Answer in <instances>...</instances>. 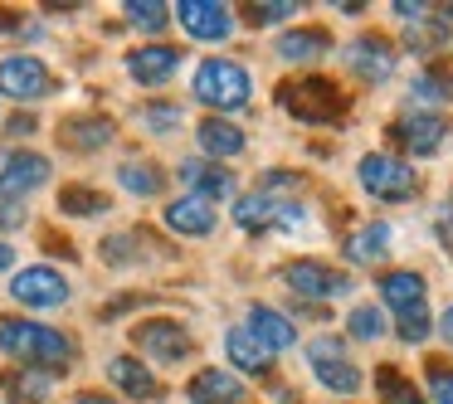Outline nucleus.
I'll use <instances>...</instances> for the list:
<instances>
[{
	"instance_id": "44",
	"label": "nucleus",
	"mask_w": 453,
	"mask_h": 404,
	"mask_svg": "<svg viewBox=\"0 0 453 404\" xmlns=\"http://www.w3.org/2000/svg\"><path fill=\"white\" fill-rule=\"evenodd\" d=\"M73 404H112V400H103V394H79Z\"/></svg>"
},
{
	"instance_id": "32",
	"label": "nucleus",
	"mask_w": 453,
	"mask_h": 404,
	"mask_svg": "<svg viewBox=\"0 0 453 404\" xmlns=\"http://www.w3.org/2000/svg\"><path fill=\"white\" fill-rule=\"evenodd\" d=\"M375 385L390 394V404H419V390H414L400 370H375Z\"/></svg>"
},
{
	"instance_id": "10",
	"label": "nucleus",
	"mask_w": 453,
	"mask_h": 404,
	"mask_svg": "<svg viewBox=\"0 0 453 404\" xmlns=\"http://www.w3.org/2000/svg\"><path fill=\"white\" fill-rule=\"evenodd\" d=\"M44 180H50V161H44L40 151H5V156H0V195L5 200L30 195Z\"/></svg>"
},
{
	"instance_id": "22",
	"label": "nucleus",
	"mask_w": 453,
	"mask_h": 404,
	"mask_svg": "<svg viewBox=\"0 0 453 404\" xmlns=\"http://www.w3.org/2000/svg\"><path fill=\"white\" fill-rule=\"evenodd\" d=\"M108 380L118 385L122 394H132V400H151V394H157V375H151L142 361H132V355L108 361Z\"/></svg>"
},
{
	"instance_id": "20",
	"label": "nucleus",
	"mask_w": 453,
	"mask_h": 404,
	"mask_svg": "<svg viewBox=\"0 0 453 404\" xmlns=\"http://www.w3.org/2000/svg\"><path fill=\"white\" fill-rule=\"evenodd\" d=\"M346 258H351V263H365V268L385 263V258H390V225L356 229V234L346 239Z\"/></svg>"
},
{
	"instance_id": "24",
	"label": "nucleus",
	"mask_w": 453,
	"mask_h": 404,
	"mask_svg": "<svg viewBox=\"0 0 453 404\" xmlns=\"http://www.w3.org/2000/svg\"><path fill=\"white\" fill-rule=\"evenodd\" d=\"M332 50V34L326 30H293V34H283L278 40V54H283L288 64H312V59H322V54Z\"/></svg>"
},
{
	"instance_id": "33",
	"label": "nucleus",
	"mask_w": 453,
	"mask_h": 404,
	"mask_svg": "<svg viewBox=\"0 0 453 404\" xmlns=\"http://www.w3.org/2000/svg\"><path fill=\"white\" fill-rule=\"evenodd\" d=\"M395 332H400V341L419 346L424 336L434 332V322H429V312H424V307H414V312H400V326H395Z\"/></svg>"
},
{
	"instance_id": "37",
	"label": "nucleus",
	"mask_w": 453,
	"mask_h": 404,
	"mask_svg": "<svg viewBox=\"0 0 453 404\" xmlns=\"http://www.w3.org/2000/svg\"><path fill=\"white\" fill-rule=\"evenodd\" d=\"M434 400L453 404V370H443V365H434Z\"/></svg>"
},
{
	"instance_id": "3",
	"label": "nucleus",
	"mask_w": 453,
	"mask_h": 404,
	"mask_svg": "<svg viewBox=\"0 0 453 404\" xmlns=\"http://www.w3.org/2000/svg\"><path fill=\"white\" fill-rule=\"evenodd\" d=\"M249 88H254V79H249V69L234 59H205L196 69V98L205 103V108H219V112L244 108Z\"/></svg>"
},
{
	"instance_id": "30",
	"label": "nucleus",
	"mask_w": 453,
	"mask_h": 404,
	"mask_svg": "<svg viewBox=\"0 0 453 404\" xmlns=\"http://www.w3.org/2000/svg\"><path fill=\"white\" fill-rule=\"evenodd\" d=\"M351 336L356 341H380L385 336V312L380 307H356L351 312Z\"/></svg>"
},
{
	"instance_id": "8",
	"label": "nucleus",
	"mask_w": 453,
	"mask_h": 404,
	"mask_svg": "<svg viewBox=\"0 0 453 404\" xmlns=\"http://www.w3.org/2000/svg\"><path fill=\"white\" fill-rule=\"evenodd\" d=\"M361 186L371 190L375 200H410L414 190H419V176H414V166H404L400 156H365L361 161Z\"/></svg>"
},
{
	"instance_id": "19",
	"label": "nucleus",
	"mask_w": 453,
	"mask_h": 404,
	"mask_svg": "<svg viewBox=\"0 0 453 404\" xmlns=\"http://www.w3.org/2000/svg\"><path fill=\"white\" fill-rule=\"evenodd\" d=\"M166 225L176 229V234L200 239V234L215 229V205H205V200H196V195H180V200H171V205H166Z\"/></svg>"
},
{
	"instance_id": "15",
	"label": "nucleus",
	"mask_w": 453,
	"mask_h": 404,
	"mask_svg": "<svg viewBox=\"0 0 453 404\" xmlns=\"http://www.w3.org/2000/svg\"><path fill=\"white\" fill-rule=\"evenodd\" d=\"M176 64H180V50H171V44H147V50H132L127 54V73L142 83V88L166 83L171 73H176Z\"/></svg>"
},
{
	"instance_id": "11",
	"label": "nucleus",
	"mask_w": 453,
	"mask_h": 404,
	"mask_svg": "<svg viewBox=\"0 0 453 404\" xmlns=\"http://www.w3.org/2000/svg\"><path fill=\"white\" fill-rule=\"evenodd\" d=\"M15 302L25 307H59L69 302V283H64V273H54L50 263H35V268H20L11 283Z\"/></svg>"
},
{
	"instance_id": "27",
	"label": "nucleus",
	"mask_w": 453,
	"mask_h": 404,
	"mask_svg": "<svg viewBox=\"0 0 453 404\" xmlns=\"http://www.w3.org/2000/svg\"><path fill=\"white\" fill-rule=\"evenodd\" d=\"M118 180L132 195H157L161 190V171L151 166V161H127V166H118Z\"/></svg>"
},
{
	"instance_id": "31",
	"label": "nucleus",
	"mask_w": 453,
	"mask_h": 404,
	"mask_svg": "<svg viewBox=\"0 0 453 404\" xmlns=\"http://www.w3.org/2000/svg\"><path fill=\"white\" fill-rule=\"evenodd\" d=\"M59 205L69 210V215H98V210L108 205V200H103L98 190H83V186H64Z\"/></svg>"
},
{
	"instance_id": "4",
	"label": "nucleus",
	"mask_w": 453,
	"mask_h": 404,
	"mask_svg": "<svg viewBox=\"0 0 453 404\" xmlns=\"http://www.w3.org/2000/svg\"><path fill=\"white\" fill-rule=\"evenodd\" d=\"M278 103H283V108L293 112L297 122H312V127H322V122H336V118L346 112V98L336 93V83H326V79L283 83Z\"/></svg>"
},
{
	"instance_id": "2",
	"label": "nucleus",
	"mask_w": 453,
	"mask_h": 404,
	"mask_svg": "<svg viewBox=\"0 0 453 404\" xmlns=\"http://www.w3.org/2000/svg\"><path fill=\"white\" fill-rule=\"evenodd\" d=\"M0 351L25 370H64L73 361V341L44 322H0Z\"/></svg>"
},
{
	"instance_id": "7",
	"label": "nucleus",
	"mask_w": 453,
	"mask_h": 404,
	"mask_svg": "<svg viewBox=\"0 0 453 404\" xmlns=\"http://www.w3.org/2000/svg\"><path fill=\"white\" fill-rule=\"evenodd\" d=\"M0 93L15 103H40L54 93V73L44 69L35 54H15V59H0Z\"/></svg>"
},
{
	"instance_id": "17",
	"label": "nucleus",
	"mask_w": 453,
	"mask_h": 404,
	"mask_svg": "<svg viewBox=\"0 0 453 404\" xmlns=\"http://www.w3.org/2000/svg\"><path fill=\"white\" fill-rule=\"evenodd\" d=\"M244 332L254 336L258 346H268V351H288V346L297 341V326L288 322V316L278 312V307H249Z\"/></svg>"
},
{
	"instance_id": "25",
	"label": "nucleus",
	"mask_w": 453,
	"mask_h": 404,
	"mask_svg": "<svg viewBox=\"0 0 453 404\" xmlns=\"http://www.w3.org/2000/svg\"><path fill=\"white\" fill-rule=\"evenodd\" d=\"M380 297H385V307H395V312H414V307H424V278L419 273H385L380 278Z\"/></svg>"
},
{
	"instance_id": "39",
	"label": "nucleus",
	"mask_w": 453,
	"mask_h": 404,
	"mask_svg": "<svg viewBox=\"0 0 453 404\" xmlns=\"http://www.w3.org/2000/svg\"><path fill=\"white\" fill-rule=\"evenodd\" d=\"M390 11L400 15V20H424V15H429V5H410V0H395Z\"/></svg>"
},
{
	"instance_id": "38",
	"label": "nucleus",
	"mask_w": 453,
	"mask_h": 404,
	"mask_svg": "<svg viewBox=\"0 0 453 404\" xmlns=\"http://www.w3.org/2000/svg\"><path fill=\"white\" fill-rule=\"evenodd\" d=\"M15 225H25V210L15 205V200L0 195V229H15Z\"/></svg>"
},
{
	"instance_id": "35",
	"label": "nucleus",
	"mask_w": 453,
	"mask_h": 404,
	"mask_svg": "<svg viewBox=\"0 0 453 404\" xmlns=\"http://www.w3.org/2000/svg\"><path fill=\"white\" fill-rule=\"evenodd\" d=\"M293 11H303L297 0H268V5H254V11H249V20H254V25H273V20H288Z\"/></svg>"
},
{
	"instance_id": "26",
	"label": "nucleus",
	"mask_w": 453,
	"mask_h": 404,
	"mask_svg": "<svg viewBox=\"0 0 453 404\" xmlns=\"http://www.w3.org/2000/svg\"><path fill=\"white\" fill-rule=\"evenodd\" d=\"M64 141L69 147H103V141H112V122L108 118H73L64 127Z\"/></svg>"
},
{
	"instance_id": "6",
	"label": "nucleus",
	"mask_w": 453,
	"mask_h": 404,
	"mask_svg": "<svg viewBox=\"0 0 453 404\" xmlns=\"http://www.w3.org/2000/svg\"><path fill=\"white\" fill-rule=\"evenodd\" d=\"M283 283H288V293L307 297V302H326V297H342L346 287H351V278L336 273L322 258H297V263L283 268Z\"/></svg>"
},
{
	"instance_id": "12",
	"label": "nucleus",
	"mask_w": 453,
	"mask_h": 404,
	"mask_svg": "<svg viewBox=\"0 0 453 404\" xmlns=\"http://www.w3.org/2000/svg\"><path fill=\"white\" fill-rule=\"evenodd\" d=\"M132 336H137V346L151 355V361H161V365L186 361V355H190V332H186L180 322H166V316H157V322H142Z\"/></svg>"
},
{
	"instance_id": "40",
	"label": "nucleus",
	"mask_w": 453,
	"mask_h": 404,
	"mask_svg": "<svg viewBox=\"0 0 453 404\" xmlns=\"http://www.w3.org/2000/svg\"><path fill=\"white\" fill-rule=\"evenodd\" d=\"M439 234H443V244H449V254H453V200L439 210Z\"/></svg>"
},
{
	"instance_id": "34",
	"label": "nucleus",
	"mask_w": 453,
	"mask_h": 404,
	"mask_svg": "<svg viewBox=\"0 0 453 404\" xmlns=\"http://www.w3.org/2000/svg\"><path fill=\"white\" fill-rule=\"evenodd\" d=\"M142 122H147L151 132H171V127H180V108H171V103H151V108H142Z\"/></svg>"
},
{
	"instance_id": "36",
	"label": "nucleus",
	"mask_w": 453,
	"mask_h": 404,
	"mask_svg": "<svg viewBox=\"0 0 453 404\" xmlns=\"http://www.w3.org/2000/svg\"><path fill=\"white\" fill-rule=\"evenodd\" d=\"M449 79H439V73H424L419 83H414V98H449Z\"/></svg>"
},
{
	"instance_id": "21",
	"label": "nucleus",
	"mask_w": 453,
	"mask_h": 404,
	"mask_svg": "<svg viewBox=\"0 0 453 404\" xmlns=\"http://www.w3.org/2000/svg\"><path fill=\"white\" fill-rule=\"evenodd\" d=\"M196 141H200L205 156H239V151H244V132L225 118H205L196 127Z\"/></svg>"
},
{
	"instance_id": "41",
	"label": "nucleus",
	"mask_w": 453,
	"mask_h": 404,
	"mask_svg": "<svg viewBox=\"0 0 453 404\" xmlns=\"http://www.w3.org/2000/svg\"><path fill=\"white\" fill-rule=\"evenodd\" d=\"M35 127H40V122H35V118H15V122H11V132H15V137H30Z\"/></svg>"
},
{
	"instance_id": "5",
	"label": "nucleus",
	"mask_w": 453,
	"mask_h": 404,
	"mask_svg": "<svg viewBox=\"0 0 453 404\" xmlns=\"http://www.w3.org/2000/svg\"><path fill=\"white\" fill-rule=\"evenodd\" d=\"M307 361H312L317 380H322L326 390H336V394L361 390V370H356V361L346 355V346L336 341V336H317V341L307 346Z\"/></svg>"
},
{
	"instance_id": "29",
	"label": "nucleus",
	"mask_w": 453,
	"mask_h": 404,
	"mask_svg": "<svg viewBox=\"0 0 453 404\" xmlns=\"http://www.w3.org/2000/svg\"><path fill=\"white\" fill-rule=\"evenodd\" d=\"M122 11H127V20L137 30H151V34L166 30V20H171V5H161V0H127Z\"/></svg>"
},
{
	"instance_id": "13",
	"label": "nucleus",
	"mask_w": 453,
	"mask_h": 404,
	"mask_svg": "<svg viewBox=\"0 0 453 404\" xmlns=\"http://www.w3.org/2000/svg\"><path fill=\"white\" fill-rule=\"evenodd\" d=\"M346 69L361 83H380V79H390V69H395V50L380 34H361V40L346 44Z\"/></svg>"
},
{
	"instance_id": "9",
	"label": "nucleus",
	"mask_w": 453,
	"mask_h": 404,
	"mask_svg": "<svg viewBox=\"0 0 453 404\" xmlns=\"http://www.w3.org/2000/svg\"><path fill=\"white\" fill-rule=\"evenodd\" d=\"M171 15L180 20L186 34L210 40V44L234 34V15H229V5H219V0H180V5H171Z\"/></svg>"
},
{
	"instance_id": "28",
	"label": "nucleus",
	"mask_w": 453,
	"mask_h": 404,
	"mask_svg": "<svg viewBox=\"0 0 453 404\" xmlns=\"http://www.w3.org/2000/svg\"><path fill=\"white\" fill-rule=\"evenodd\" d=\"M5 394H15V404H44L50 380L35 375V370H11V375H5Z\"/></svg>"
},
{
	"instance_id": "1",
	"label": "nucleus",
	"mask_w": 453,
	"mask_h": 404,
	"mask_svg": "<svg viewBox=\"0 0 453 404\" xmlns=\"http://www.w3.org/2000/svg\"><path fill=\"white\" fill-rule=\"evenodd\" d=\"M283 190H297V176L273 171L258 190H249V195L234 205L239 229H249V234H268V229H297L303 225V205H297L293 195H283Z\"/></svg>"
},
{
	"instance_id": "23",
	"label": "nucleus",
	"mask_w": 453,
	"mask_h": 404,
	"mask_svg": "<svg viewBox=\"0 0 453 404\" xmlns=\"http://www.w3.org/2000/svg\"><path fill=\"white\" fill-rule=\"evenodd\" d=\"M225 351H229V361H234L239 370H249V375H264L268 365H273V351H268V346H258L244 326H234V332L225 336Z\"/></svg>"
},
{
	"instance_id": "14",
	"label": "nucleus",
	"mask_w": 453,
	"mask_h": 404,
	"mask_svg": "<svg viewBox=\"0 0 453 404\" xmlns=\"http://www.w3.org/2000/svg\"><path fill=\"white\" fill-rule=\"evenodd\" d=\"M443 137H449V122H443L439 112H414V118L395 122V141H400L404 151H414V156H434V151L443 147Z\"/></svg>"
},
{
	"instance_id": "18",
	"label": "nucleus",
	"mask_w": 453,
	"mask_h": 404,
	"mask_svg": "<svg viewBox=\"0 0 453 404\" xmlns=\"http://www.w3.org/2000/svg\"><path fill=\"white\" fill-rule=\"evenodd\" d=\"M186 394L196 404H244L249 400V390L229 370H200L196 380L186 385Z\"/></svg>"
},
{
	"instance_id": "16",
	"label": "nucleus",
	"mask_w": 453,
	"mask_h": 404,
	"mask_svg": "<svg viewBox=\"0 0 453 404\" xmlns=\"http://www.w3.org/2000/svg\"><path fill=\"white\" fill-rule=\"evenodd\" d=\"M180 180L190 186V195L196 200H225L229 190H234V176H229L225 166H215V161H200V156H190V161H180Z\"/></svg>"
},
{
	"instance_id": "42",
	"label": "nucleus",
	"mask_w": 453,
	"mask_h": 404,
	"mask_svg": "<svg viewBox=\"0 0 453 404\" xmlns=\"http://www.w3.org/2000/svg\"><path fill=\"white\" fill-rule=\"evenodd\" d=\"M439 332L449 336V346H453V302H449V312H443V322H439Z\"/></svg>"
},
{
	"instance_id": "43",
	"label": "nucleus",
	"mask_w": 453,
	"mask_h": 404,
	"mask_svg": "<svg viewBox=\"0 0 453 404\" xmlns=\"http://www.w3.org/2000/svg\"><path fill=\"white\" fill-rule=\"evenodd\" d=\"M11 258H15V248H11V244H0V273L11 268Z\"/></svg>"
}]
</instances>
